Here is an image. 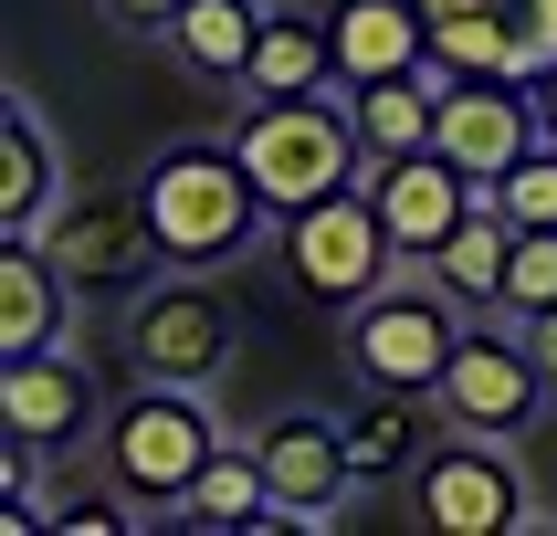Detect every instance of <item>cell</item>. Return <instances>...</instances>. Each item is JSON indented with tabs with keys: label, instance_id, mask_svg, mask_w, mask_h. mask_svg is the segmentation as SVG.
Instances as JSON below:
<instances>
[{
	"label": "cell",
	"instance_id": "obj_1",
	"mask_svg": "<svg viewBox=\"0 0 557 536\" xmlns=\"http://www.w3.org/2000/svg\"><path fill=\"white\" fill-rule=\"evenodd\" d=\"M137 200H148V221H158V252H169V263H200V274L243 263L252 232L274 221V200H263V179L243 169L232 137H180V148H158L148 179H137Z\"/></svg>",
	"mask_w": 557,
	"mask_h": 536
},
{
	"label": "cell",
	"instance_id": "obj_2",
	"mask_svg": "<svg viewBox=\"0 0 557 536\" xmlns=\"http://www.w3.org/2000/svg\"><path fill=\"white\" fill-rule=\"evenodd\" d=\"M221 410L211 389H180V378H137L116 410H106V432H95V463H106V484H116L148 526H169L180 515V495L200 484V463L221 452Z\"/></svg>",
	"mask_w": 557,
	"mask_h": 536
},
{
	"label": "cell",
	"instance_id": "obj_3",
	"mask_svg": "<svg viewBox=\"0 0 557 536\" xmlns=\"http://www.w3.org/2000/svg\"><path fill=\"white\" fill-rule=\"evenodd\" d=\"M232 148L243 169L263 179V200L284 211H306L326 189H358L369 179V137L347 116V85H315V95H243L232 105Z\"/></svg>",
	"mask_w": 557,
	"mask_h": 536
},
{
	"label": "cell",
	"instance_id": "obj_4",
	"mask_svg": "<svg viewBox=\"0 0 557 536\" xmlns=\"http://www.w3.org/2000/svg\"><path fill=\"white\" fill-rule=\"evenodd\" d=\"M473 326H484V315H473L432 263H400L369 306H347V369H358V389H410V400H432Z\"/></svg>",
	"mask_w": 557,
	"mask_h": 536
},
{
	"label": "cell",
	"instance_id": "obj_5",
	"mask_svg": "<svg viewBox=\"0 0 557 536\" xmlns=\"http://www.w3.org/2000/svg\"><path fill=\"white\" fill-rule=\"evenodd\" d=\"M400 263H410V252L389 242L369 179H358V189H326V200H306V211H284V274H295V295H315V306H337V315L369 306Z\"/></svg>",
	"mask_w": 557,
	"mask_h": 536
},
{
	"label": "cell",
	"instance_id": "obj_6",
	"mask_svg": "<svg viewBox=\"0 0 557 536\" xmlns=\"http://www.w3.org/2000/svg\"><path fill=\"white\" fill-rule=\"evenodd\" d=\"M126 358H137V378L211 389V378L232 369V295H221V274H200V263L148 274L126 295Z\"/></svg>",
	"mask_w": 557,
	"mask_h": 536
},
{
	"label": "cell",
	"instance_id": "obj_7",
	"mask_svg": "<svg viewBox=\"0 0 557 536\" xmlns=\"http://www.w3.org/2000/svg\"><path fill=\"white\" fill-rule=\"evenodd\" d=\"M527 473H516V441H495V432H453L442 421L432 432V452L410 463V515L432 536H516L527 526Z\"/></svg>",
	"mask_w": 557,
	"mask_h": 536
},
{
	"label": "cell",
	"instance_id": "obj_8",
	"mask_svg": "<svg viewBox=\"0 0 557 536\" xmlns=\"http://www.w3.org/2000/svg\"><path fill=\"white\" fill-rule=\"evenodd\" d=\"M432 410L453 421V432H495V441H516V432H536V421L557 410V389H547V369H536L527 326H516V315H484V326L463 337V358L442 369Z\"/></svg>",
	"mask_w": 557,
	"mask_h": 536
},
{
	"label": "cell",
	"instance_id": "obj_9",
	"mask_svg": "<svg viewBox=\"0 0 557 536\" xmlns=\"http://www.w3.org/2000/svg\"><path fill=\"white\" fill-rule=\"evenodd\" d=\"M32 242L63 263V284L74 295H137L148 274H169V252H158V221L137 189H74Z\"/></svg>",
	"mask_w": 557,
	"mask_h": 536
},
{
	"label": "cell",
	"instance_id": "obj_10",
	"mask_svg": "<svg viewBox=\"0 0 557 536\" xmlns=\"http://www.w3.org/2000/svg\"><path fill=\"white\" fill-rule=\"evenodd\" d=\"M252 452H263V473H274V526H284V536H326V526H347L337 504L358 495L347 421H326V410H274V421L252 432Z\"/></svg>",
	"mask_w": 557,
	"mask_h": 536
},
{
	"label": "cell",
	"instance_id": "obj_11",
	"mask_svg": "<svg viewBox=\"0 0 557 536\" xmlns=\"http://www.w3.org/2000/svg\"><path fill=\"white\" fill-rule=\"evenodd\" d=\"M536 137H547V105H536V85H505V74H463V85L442 95V137H432V148L473 179V200H495Z\"/></svg>",
	"mask_w": 557,
	"mask_h": 536
},
{
	"label": "cell",
	"instance_id": "obj_12",
	"mask_svg": "<svg viewBox=\"0 0 557 536\" xmlns=\"http://www.w3.org/2000/svg\"><path fill=\"white\" fill-rule=\"evenodd\" d=\"M0 432L22 441V452H74V441L106 432V400H95V369L74 347H22V358H0Z\"/></svg>",
	"mask_w": 557,
	"mask_h": 536
},
{
	"label": "cell",
	"instance_id": "obj_13",
	"mask_svg": "<svg viewBox=\"0 0 557 536\" xmlns=\"http://www.w3.org/2000/svg\"><path fill=\"white\" fill-rule=\"evenodd\" d=\"M369 200H379V221H389V242L421 263V252L473 211V179L442 148H410V158H369Z\"/></svg>",
	"mask_w": 557,
	"mask_h": 536
},
{
	"label": "cell",
	"instance_id": "obj_14",
	"mask_svg": "<svg viewBox=\"0 0 557 536\" xmlns=\"http://www.w3.org/2000/svg\"><path fill=\"white\" fill-rule=\"evenodd\" d=\"M326 42H337V85H379L432 63V11L421 0H326Z\"/></svg>",
	"mask_w": 557,
	"mask_h": 536
},
{
	"label": "cell",
	"instance_id": "obj_15",
	"mask_svg": "<svg viewBox=\"0 0 557 536\" xmlns=\"http://www.w3.org/2000/svg\"><path fill=\"white\" fill-rule=\"evenodd\" d=\"M463 85L453 63H410V74H379V85H347V116H358V137H369V158H410L442 137V95Z\"/></svg>",
	"mask_w": 557,
	"mask_h": 536
},
{
	"label": "cell",
	"instance_id": "obj_16",
	"mask_svg": "<svg viewBox=\"0 0 557 536\" xmlns=\"http://www.w3.org/2000/svg\"><path fill=\"white\" fill-rule=\"evenodd\" d=\"M53 211H63V148H53V126H42V105L11 95L0 105V221L11 232H42Z\"/></svg>",
	"mask_w": 557,
	"mask_h": 536
},
{
	"label": "cell",
	"instance_id": "obj_17",
	"mask_svg": "<svg viewBox=\"0 0 557 536\" xmlns=\"http://www.w3.org/2000/svg\"><path fill=\"white\" fill-rule=\"evenodd\" d=\"M263 22H274V0H180V11H169V53H180L200 85H232V95H243Z\"/></svg>",
	"mask_w": 557,
	"mask_h": 536
},
{
	"label": "cell",
	"instance_id": "obj_18",
	"mask_svg": "<svg viewBox=\"0 0 557 536\" xmlns=\"http://www.w3.org/2000/svg\"><path fill=\"white\" fill-rule=\"evenodd\" d=\"M421 263H432V274L453 284L473 315H505V263H516V221H505V200H473V211L453 221Z\"/></svg>",
	"mask_w": 557,
	"mask_h": 536
},
{
	"label": "cell",
	"instance_id": "obj_19",
	"mask_svg": "<svg viewBox=\"0 0 557 536\" xmlns=\"http://www.w3.org/2000/svg\"><path fill=\"white\" fill-rule=\"evenodd\" d=\"M63 295H74L63 263L32 242V232H11V242H0V358L53 347V337H63Z\"/></svg>",
	"mask_w": 557,
	"mask_h": 536
},
{
	"label": "cell",
	"instance_id": "obj_20",
	"mask_svg": "<svg viewBox=\"0 0 557 536\" xmlns=\"http://www.w3.org/2000/svg\"><path fill=\"white\" fill-rule=\"evenodd\" d=\"M169 526H211V536H232V526H274V473H263L252 432H243V441H221L211 463H200V484L180 495V515H169Z\"/></svg>",
	"mask_w": 557,
	"mask_h": 536
},
{
	"label": "cell",
	"instance_id": "obj_21",
	"mask_svg": "<svg viewBox=\"0 0 557 536\" xmlns=\"http://www.w3.org/2000/svg\"><path fill=\"white\" fill-rule=\"evenodd\" d=\"M421 452H432V400L369 389V400L347 410V463H358V484H410Z\"/></svg>",
	"mask_w": 557,
	"mask_h": 536
},
{
	"label": "cell",
	"instance_id": "obj_22",
	"mask_svg": "<svg viewBox=\"0 0 557 536\" xmlns=\"http://www.w3.org/2000/svg\"><path fill=\"white\" fill-rule=\"evenodd\" d=\"M337 85V42H326V11H274L263 42H252V74L243 95H315Z\"/></svg>",
	"mask_w": 557,
	"mask_h": 536
},
{
	"label": "cell",
	"instance_id": "obj_23",
	"mask_svg": "<svg viewBox=\"0 0 557 536\" xmlns=\"http://www.w3.org/2000/svg\"><path fill=\"white\" fill-rule=\"evenodd\" d=\"M432 53L453 63V74H505V85H516V22H505V0H484V11H442Z\"/></svg>",
	"mask_w": 557,
	"mask_h": 536
},
{
	"label": "cell",
	"instance_id": "obj_24",
	"mask_svg": "<svg viewBox=\"0 0 557 536\" xmlns=\"http://www.w3.org/2000/svg\"><path fill=\"white\" fill-rule=\"evenodd\" d=\"M505 315H557V232H527L516 221V263H505Z\"/></svg>",
	"mask_w": 557,
	"mask_h": 536
},
{
	"label": "cell",
	"instance_id": "obj_25",
	"mask_svg": "<svg viewBox=\"0 0 557 536\" xmlns=\"http://www.w3.org/2000/svg\"><path fill=\"white\" fill-rule=\"evenodd\" d=\"M505 221H527V232H557V137H536L527 158H516V179L495 189Z\"/></svg>",
	"mask_w": 557,
	"mask_h": 536
},
{
	"label": "cell",
	"instance_id": "obj_26",
	"mask_svg": "<svg viewBox=\"0 0 557 536\" xmlns=\"http://www.w3.org/2000/svg\"><path fill=\"white\" fill-rule=\"evenodd\" d=\"M106 11H116L126 32H169V11H180V0H106Z\"/></svg>",
	"mask_w": 557,
	"mask_h": 536
},
{
	"label": "cell",
	"instance_id": "obj_27",
	"mask_svg": "<svg viewBox=\"0 0 557 536\" xmlns=\"http://www.w3.org/2000/svg\"><path fill=\"white\" fill-rule=\"evenodd\" d=\"M527 347H536V369H547V389H557V315H527Z\"/></svg>",
	"mask_w": 557,
	"mask_h": 536
},
{
	"label": "cell",
	"instance_id": "obj_28",
	"mask_svg": "<svg viewBox=\"0 0 557 536\" xmlns=\"http://www.w3.org/2000/svg\"><path fill=\"white\" fill-rule=\"evenodd\" d=\"M536 105H547V137H557V74H547V85H536Z\"/></svg>",
	"mask_w": 557,
	"mask_h": 536
},
{
	"label": "cell",
	"instance_id": "obj_29",
	"mask_svg": "<svg viewBox=\"0 0 557 536\" xmlns=\"http://www.w3.org/2000/svg\"><path fill=\"white\" fill-rule=\"evenodd\" d=\"M421 11H432V22H442V11H484V0H421Z\"/></svg>",
	"mask_w": 557,
	"mask_h": 536
}]
</instances>
